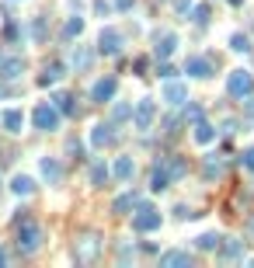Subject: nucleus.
I'll list each match as a JSON object with an SVG mask.
<instances>
[{"mask_svg": "<svg viewBox=\"0 0 254 268\" xmlns=\"http://www.w3.org/2000/svg\"><path fill=\"white\" fill-rule=\"evenodd\" d=\"M80 32H84V18H70L63 28V38H80Z\"/></svg>", "mask_w": 254, "mask_h": 268, "instance_id": "obj_27", "label": "nucleus"}, {"mask_svg": "<svg viewBox=\"0 0 254 268\" xmlns=\"http://www.w3.org/2000/svg\"><path fill=\"white\" fill-rule=\"evenodd\" d=\"M226 91L234 98H247L254 91V77L247 74V70H234V74L226 77Z\"/></svg>", "mask_w": 254, "mask_h": 268, "instance_id": "obj_3", "label": "nucleus"}, {"mask_svg": "<svg viewBox=\"0 0 254 268\" xmlns=\"http://www.w3.org/2000/svg\"><path fill=\"white\" fill-rule=\"evenodd\" d=\"M32 122H35V129H42V133H53V129H59V108L42 101L39 108H35V115H32Z\"/></svg>", "mask_w": 254, "mask_h": 268, "instance_id": "obj_2", "label": "nucleus"}, {"mask_svg": "<svg viewBox=\"0 0 254 268\" xmlns=\"http://www.w3.org/2000/svg\"><path fill=\"white\" fill-rule=\"evenodd\" d=\"M174 49H177V35H174V32H164V35H157V45H154V56H157V59H167Z\"/></svg>", "mask_w": 254, "mask_h": 268, "instance_id": "obj_13", "label": "nucleus"}, {"mask_svg": "<svg viewBox=\"0 0 254 268\" xmlns=\"http://www.w3.org/2000/svg\"><path fill=\"white\" fill-rule=\"evenodd\" d=\"M59 77H63V66H59V63H53V66H45V74L39 77V84H42V87H53Z\"/></svg>", "mask_w": 254, "mask_h": 268, "instance_id": "obj_26", "label": "nucleus"}, {"mask_svg": "<svg viewBox=\"0 0 254 268\" xmlns=\"http://www.w3.org/2000/svg\"><path fill=\"white\" fill-rule=\"evenodd\" d=\"M105 181H108V167H105V160H94L91 164V185L94 188H105Z\"/></svg>", "mask_w": 254, "mask_h": 268, "instance_id": "obj_21", "label": "nucleus"}, {"mask_svg": "<svg viewBox=\"0 0 254 268\" xmlns=\"http://www.w3.org/2000/svg\"><path fill=\"white\" fill-rule=\"evenodd\" d=\"M244 167L254 171V147H251V150H244Z\"/></svg>", "mask_w": 254, "mask_h": 268, "instance_id": "obj_36", "label": "nucleus"}, {"mask_svg": "<svg viewBox=\"0 0 254 268\" xmlns=\"http://www.w3.org/2000/svg\"><path fill=\"white\" fill-rule=\"evenodd\" d=\"M216 139V129L213 126H209V122H195V143H202V147H206V143H213Z\"/></svg>", "mask_w": 254, "mask_h": 268, "instance_id": "obj_24", "label": "nucleus"}, {"mask_svg": "<svg viewBox=\"0 0 254 268\" xmlns=\"http://www.w3.org/2000/svg\"><path fill=\"white\" fill-rule=\"evenodd\" d=\"M24 74V59L11 56V59H0V80H18Z\"/></svg>", "mask_w": 254, "mask_h": 268, "instance_id": "obj_11", "label": "nucleus"}, {"mask_svg": "<svg viewBox=\"0 0 254 268\" xmlns=\"http://www.w3.org/2000/svg\"><path fill=\"white\" fill-rule=\"evenodd\" d=\"M174 178H171V171H167V164H164V157L157 160V167H154V178H150V188L154 191H160V188H167Z\"/></svg>", "mask_w": 254, "mask_h": 268, "instance_id": "obj_14", "label": "nucleus"}, {"mask_svg": "<svg viewBox=\"0 0 254 268\" xmlns=\"http://www.w3.org/2000/svg\"><path fill=\"white\" fill-rule=\"evenodd\" d=\"M185 118H192V122H202V108H198V105H188Z\"/></svg>", "mask_w": 254, "mask_h": 268, "instance_id": "obj_33", "label": "nucleus"}, {"mask_svg": "<svg viewBox=\"0 0 254 268\" xmlns=\"http://www.w3.org/2000/svg\"><path fill=\"white\" fill-rule=\"evenodd\" d=\"M164 164H167V171H171V178H185V171H188V164H185V157H164Z\"/></svg>", "mask_w": 254, "mask_h": 268, "instance_id": "obj_22", "label": "nucleus"}, {"mask_svg": "<svg viewBox=\"0 0 254 268\" xmlns=\"http://www.w3.org/2000/svg\"><path fill=\"white\" fill-rule=\"evenodd\" d=\"M133 206H139V195H136V191H125V195H118L115 202H112V212H118V216H122V212L133 209Z\"/></svg>", "mask_w": 254, "mask_h": 268, "instance_id": "obj_18", "label": "nucleus"}, {"mask_svg": "<svg viewBox=\"0 0 254 268\" xmlns=\"http://www.w3.org/2000/svg\"><path fill=\"white\" fill-rule=\"evenodd\" d=\"M32 35H35V42H42V38H45V21H42V18H35V25H32Z\"/></svg>", "mask_w": 254, "mask_h": 268, "instance_id": "obj_31", "label": "nucleus"}, {"mask_svg": "<svg viewBox=\"0 0 254 268\" xmlns=\"http://www.w3.org/2000/svg\"><path fill=\"white\" fill-rule=\"evenodd\" d=\"M192 21H195V25H206V21H209V7H206V4L195 7V11H192Z\"/></svg>", "mask_w": 254, "mask_h": 268, "instance_id": "obj_30", "label": "nucleus"}, {"mask_svg": "<svg viewBox=\"0 0 254 268\" xmlns=\"http://www.w3.org/2000/svg\"><path fill=\"white\" fill-rule=\"evenodd\" d=\"M4 129H7V133H21V129H24L21 108H7V112H4Z\"/></svg>", "mask_w": 254, "mask_h": 268, "instance_id": "obj_16", "label": "nucleus"}, {"mask_svg": "<svg viewBox=\"0 0 254 268\" xmlns=\"http://www.w3.org/2000/svg\"><path fill=\"white\" fill-rule=\"evenodd\" d=\"M129 115H133L129 112V105H115V118H129Z\"/></svg>", "mask_w": 254, "mask_h": 268, "instance_id": "obj_38", "label": "nucleus"}, {"mask_svg": "<svg viewBox=\"0 0 254 268\" xmlns=\"http://www.w3.org/2000/svg\"><path fill=\"white\" fill-rule=\"evenodd\" d=\"M219 240H223L219 233H198V237H195V248L198 251H216V248H219Z\"/></svg>", "mask_w": 254, "mask_h": 268, "instance_id": "obj_23", "label": "nucleus"}, {"mask_svg": "<svg viewBox=\"0 0 254 268\" xmlns=\"http://www.w3.org/2000/svg\"><path fill=\"white\" fill-rule=\"evenodd\" d=\"M4 261H7V254H4V248H0V265H4Z\"/></svg>", "mask_w": 254, "mask_h": 268, "instance_id": "obj_42", "label": "nucleus"}, {"mask_svg": "<svg viewBox=\"0 0 254 268\" xmlns=\"http://www.w3.org/2000/svg\"><path fill=\"white\" fill-rule=\"evenodd\" d=\"M11 188H14V195H32V191H35V181H32L28 174H14Z\"/></svg>", "mask_w": 254, "mask_h": 268, "instance_id": "obj_20", "label": "nucleus"}, {"mask_svg": "<svg viewBox=\"0 0 254 268\" xmlns=\"http://www.w3.org/2000/svg\"><path fill=\"white\" fill-rule=\"evenodd\" d=\"M39 244H42V227L39 223H32V220L18 223V251L21 254H35Z\"/></svg>", "mask_w": 254, "mask_h": 268, "instance_id": "obj_1", "label": "nucleus"}, {"mask_svg": "<svg viewBox=\"0 0 254 268\" xmlns=\"http://www.w3.org/2000/svg\"><path fill=\"white\" fill-rule=\"evenodd\" d=\"M160 265L164 268H181V265H192V258H188V251H167V254H160Z\"/></svg>", "mask_w": 254, "mask_h": 268, "instance_id": "obj_15", "label": "nucleus"}, {"mask_svg": "<svg viewBox=\"0 0 254 268\" xmlns=\"http://www.w3.org/2000/svg\"><path fill=\"white\" fill-rule=\"evenodd\" d=\"M223 258H226V261H230V258H240V244H226V248H223Z\"/></svg>", "mask_w": 254, "mask_h": 268, "instance_id": "obj_32", "label": "nucleus"}, {"mask_svg": "<svg viewBox=\"0 0 254 268\" xmlns=\"http://www.w3.org/2000/svg\"><path fill=\"white\" fill-rule=\"evenodd\" d=\"M164 101H167V105H185V101H188V87L177 84L174 77H171V80L164 84Z\"/></svg>", "mask_w": 254, "mask_h": 268, "instance_id": "obj_10", "label": "nucleus"}, {"mask_svg": "<svg viewBox=\"0 0 254 268\" xmlns=\"http://www.w3.org/2000/svg\"><path fill=\"white\" fill-rule=\"evenodd\" d=\"M160 227V212L154 209V206H139V212L133 216V230H139V233H150V230Z\"/></svg>", "mask_w": 254, "mask_h": 268, "instance_id": "obj_5", "label": "nucleus"}, {"mask_svg": "<svg viewBox=\"0 0 254 268\" xmlns=\"http://www.w3.org/2000/svg\"><path fill=\"white\" fill-rule=\"evenodd\" d=\"M133 4H136V0H115L118 11H133Z\"/></svg>", "mask_w": 254, "mask_h": 268, "instance_id": "obj_40", "label": "nucleus"}, {"mask_svg": "<svg viewBox=\"0 0 254 268\" xmlns=\"http://www.w3.org/2000/svg\"><path fill=\"white\" fill-rule=\"evenodd\" d=\"M4 94H7V87H4V84H0V98H4Z\"/></svg>", "mask_w": 254, "mask_h": 268, "instance_id": "obj_43", "label": "nucleus"}, {"mask_svg": "<svg viewBox=\"0 0 254 268\" xmlns=\"http://www.w3.org/2000/svg\"><path fill=\"white\" fill-rule=\"evenodd\" d=\"M157 77H164V80H171V77H174V66H167V63H160V66H157Z\"/></svg>", "mask_w": 254, "mask_h": 268, "instance_id": "obj_34", "label": "nucleus"}, {"mask_svg": "<svg viewBox=\"0 0 254 268\" xmlns=\"http://www.w3.org/2000/svg\"><path fill=\"white\" fill-rule=\"evenodd\" d=\"M174 216H177V220H188L192 212H188V206H177V209H174Z\"/></svg>", "mask_w": 254, "mask_h": 268, "instance_id": "obj_41", "label": "nucleus"}, {"mask_svg": "<svg viewBox=\"0 0 254 268\" xmlns=\"http://www.w3.org/2000/svg\"><path fill=\"white\" fill-rule=\"evenodd\" d=\"M70 63H73L77 70H87V66H91V53H87L84 45H77V49L70 53Z\"/></svg>", "mask_w": 254, "mask_h": 268, "instance_id": "obj_25", "label": "nucleus"}, {"mask_svg": "<svg viewBox=\"0 0 254 268\" xmlns=\"http://www.w3.org/2000/svg\"><path fill=\"white\" fill-rule=\"evenodd\" d=\"M118 49H122V32H115V28H101L98 53H105V56H115Z\"/></svg>", "mask_w": 254, "mask_h": 268, "instance_id": "obj_7", "label": "nucleus"}, {"mask_svg": "<svg viewBox=\"0 0 254 268\" xmlns=\"http://www.w3.org/2000/svg\"><path fill=\"white\" fill-rule=\"evenodd\" d=\"M56 108L63 115H73V112H77V105H73V98H70V94H56Z\"/></svg>", "mask_w": 254, "mask_h": 268, "instance_id": "obj_28", "label": "nucleus"}, {"mask_svg": "<svg viewBox=\"0 0 254 268\" xmlns=\"http://www.w3.org/2000/svg\"><path fill=\"white\" fill-rule=\"evenodd\" d=\"M118 91V80L115 77H101L98 84L91 87V101H98V105H105V101H112Z\"/></svg>", "mask_w": 254, "mask_h": 268, "instance_id": "obj_6", "label": "nucleus"}, {"mask_svg": "<svg viewBox=\"0 0 254 268\" xmlns=\"http://www.w3.org/2000/svg\"><path fill=\"white\" fill-rule=\"evenodd\" d=\"M154 115H157L154 98H139L136 108H133V126H136V129H150V126H154Z\"/></svg>", "mask_w": 254, "mask_h": 268, "instance_id": "obj_4", "label": "nucleus"}, {"mask_svg": "<svg viewBox=\"0 0 254 268\" xmlns=\"http://www.w3.org/2000/svg\"><path fill=\"white\" fill-rule=\"evenodd\" d=\"M112 136H115L112 133V126H94V129H91V147H98L101 150L105 143H112Z\"/></svg>", "mask_w": 254, "mask_h": 268, "instance_id": "obj_19", "label": "nucleus"}, {"mask_svg": "<svg viewBox=\"0 0 254 268\" xmlns=\"http://www.w3.org/2000/svg\"><path fill=\"white\" fill-rule=\"evenodd\" d=\"M98 233H84L77 244H73V254H77V261H91L94 254H98Z\"/></svg>", "mask_w": 254, "mask_h": 268, "instance_id": "obj_8", "label": "nucleus"}, {"mask_svg": "<svg viewBox=\"0 0 254 268\" xmlns=\"http://www.w3.org/2000/svg\"><path fill=\"white\" fill-rule=\"evenodd\" d=\"M118 258H122V261H129V258H133V248H129V244H122V248H118Z\"/></svg>", "mask_w": 254, "mask_h": 268, "instance_id": "obj_39", "label": "nucleus"}, {"mask_svg": "<svg viewBox=\"0 0 254 268\" xmlns=\"http://www.w3.org/2000/svg\"><path fill=\"white\" fill-rule=\"evenodd\" d=\"M185 74L195 77V80H206V77L213 74V63H209V59H202V56H192L188 63H185Z\"/></svg>", "mask_w": 254, "mask_h": 268, "instance_id": "obj_12", "label": "nucleus"}, {"mask_svg": "<svg viewBox=\"0 0 254 268\" xmlns=\"http://www.w3.org/2000/svg\"><path fill=\"white\" fill-rule=\"evenodd\" d=\"M94 7H98V14H112V7H115V4H108V0H98Z\"/></svg>", "mask_w": 254, "mask_h": 268, "instance_id": "obj_37", "label": "nucleus"}, {"mask_svg": "<svg viewBox=\"0 0 254 268\" xmlns=\"http://www.w3.org/2000/svg\"><path fill=\"white\" fill-rule=\"evenodd\" d=\"M39 174L49 181V185H59V181H63V164H59L56 157H42L39 160Z\"/></svg>", "mask_w": 254, "mask_h": 268, "instance_id": "obj_9", "label": "nucleus"}, {"mask_svg": "<svg viewBox=\"0 0 254 268\" xmlns=\"http://www.w3.org/2000/svg\"><path fill=\"white\" fill-rule=\"evenodd\" d=\"M251 227H254V223H251Z\"/></svg>", "mask_w": 254, "mask_h": 268, "instance_id": "obj_44", "label": "nucleus"}, {"mask_svg": "<svg viewBox=\"0 0 254 268\" xmlns=\"http://www.w3.org/2000/svg\"><path fill=\"white\" fill-rule=\"evenodd\" d=\"M112 174H115L118 181H129V178L136 174V164H133V157H118L115 167H112Z\"/></svg>", "mask_w": 254, "mask_h": 268, "instance_id": "obj_17", "label": "nucleus"}, {"mask_svg": "<svg viewBox=\"0 0 254 268\" xmlns=\"http://www.w3.org/2000/svg\"><path fill=\"white\" fill-rule=\"evenodd\" d=\"M230 49H234V53H247V49H251V42H247L244 35H234V38H230Z\"/></svg>", "mask_w": 254, "mask_h": 268, "instance_id": "obj_29", "label": "nucleus"}, {"mask_svg": "<svg viewBox=\"0 0 254 268\" xmlns=\"http://www.w3.org/2000/svg\"><path fill=\"white\" fill-rule=\"evenodd\" d=\"M174 11L177 14H188L192 11V0H174Z\"/></svg>", "mask_w": 254, "mask_h": 268, "instance_id": "obj_35", "label": "nucleus"}]
</instances>
